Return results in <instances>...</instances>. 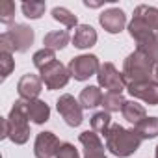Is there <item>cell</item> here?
Instances as JSON below:
<instances>
[{
  "mask_svg": "<svg viewBox=\"0 0 158 158\" xmlns=\"http://www.w3.org/2000/svg\"><path fill=\"white\" fill-rule=\"evenodd\" d=\"M123 76L127 86L130 84H158V60L134 50L123 61Z\"/></svg>",
  "mask_w": 158,
  "mask_h": 158,
  "instance_id": "obj_1",
  "label": "cell"
},
{
  "mask_svg": "<svg viewBox=\"0 0 158 158\" xmlns=\"http://www.w3.org/2000/svg\"><path fill=\"white\" fill-rule=\"evenodd\" d=\"M104 141H106V149L114 156L127 158L139 149L143 139L139 138L136 128H125L121 125H112L110 130L104 134Z\"/></svg>",
  "mask_w": 158,
  "mask_h": 158,
  "instance_id": "obj_2",
  "label": "cell"
},
{
  "mask_svg": "<svg viewBox=\"0 0 158 158\" xmlns=\"http://www.w3.org/2000/svg\"><path fill=\"white\" fill-rule=\"evenodd\" d=\"M35 39V32L34 28H30L28 24H21L15 23L11 24L2 35H0V50L6 52H26Z\"/></svg>",
  "mask_w": 158,
  "mask_h": 158,
  "instance_id": "obj_3",
  "label": "cell"
},
{
  "mask_svg": "<svg viewBox=\"0 0 158 158\" xmlns=\"http://www.w3.org/2000/svg\"><path fill=\"white\" fill-rule=\"evenodd\" d=\"M8 121V138L15 145H23L30 138V125H28V114H26V102L23 99L15 101V104L10 110Z\"/></svg>",
  "mask_w": 158,
  "mask_h": 158,
  "instance_id": "obj_4",
  "label": "cell"
},
{
  "mask_svg": "<svg viewBox=\"0 0 158 158\" xmlns=\"http://www.w3.org/2000/svg\"><path fill=\"white\" fill-rule=\"evenodd\" d=\"M67 69H69V73L74 80L84 82L89 76H97V73L101 69V61L95 54H82V56L73 58L69 61Z\"/></svg>",
  "mask_w": 158,
  "mask_h": 158,
  "instance_id": "obj_5",
  "label": "cell"
},
{
  "mask_svg": "<svg viewBox=\"0 0 158 158\" xmlns=\"http://www.w3.org/2000/svg\"><path fill=\"white\" fill-rule=\"evenodd\" d=\"M39 74H41V80H43V84H45V88L47 89H61V88H65L67 86V82H69V78H71V73H69V69L61 63V61H52V63H48L47 67H43L41 71H39Z\"/></svg>",
  "mask_w": 158,
  "mask_h": 158,
  "instance_id": "obj_6",
  "label": "cell"
},
{
  "mask_svg": "<svg viewBox=\"0 0 158 158\" xmlns=\"http://www.w3.org/2000/svg\"><path fill=\"white\" fill-rule=\"evenodd\" d=\"M97 80H99V88H104L110 93H123L127 89V82H125L123 73H119L115 69V65L110 61L101 65V69L97 73Z\"/></svg>",
  "mask_w": 158,
  "mask_h": 158,
  "instance_id": "obj_7",
  "label": "cell"
},
{
  "mask_svg": "<svg viewBox=\"0 0 158 158\" xmlns=\"http://www.w3.org/2000/svg\"><path fill=\"white\" fill-rule=\"evenodd\" d=\"M56 108H58V114L63 117V121L69 125V127H80L82 125V121H84V108H82V104L78 102L73 95H69V93H65V95H61L60 99H58V102H56Z\"/></svg>",
  "mask_w": 158,
  "mask_h": 158,
  "instance_id": "obj_8",
  "label": "cell"
},
{
  "mask_svg": "<svg viewBox=\"0 0 158 158\" xmlns=\"http://www.w3.org/2000/svg\"><path fill=\"white\" fill-rule=\"evenodd\" d=\"M61 147V141L54 132H39L34 143V154L35 158H52L58 154Z\"/></svg>",
  "mask_w": 158,
  "mask_h": 158,
  "instance_id": "obj_9",
  "label": "cell"
},
{
  "mask_svg": "<svg viewBox=\"0 0 158 158\" xmlns=\"http://www.w3.org/2000/svg\"><path fill=\"white\" fill-rule=\"evenodd\" d=\"M99 23L108 34H119L127 26V15L119 8H110L99 15Z\"/></svg>",
  "mask_w": 158,
  "mask_h": 158,
  "instance_id": "obj_10",
  "label": "cell"
},
{
  "mask_svg": "<svg viewBox=\"0 0 158 158\" xmlns=\"http://www.w3.org/2000/svg\"><path fill=\"white\" fill-rule=\"evenodd\" d=\"M41 89H43L41 76L32 74V73L24 74L19 80V84H17V91H19V97L23 101H34V99H37L39 93H41Z\"/></svg>",
  "mask_w": 158,
  "mask_h": 158,
  "instance_id": "obj_11",
  "label": "cell"
},
{
  "mask_svg": "<svg viewBox=\"0 0 158 158\" xmlns=\"http://www.w3.org/2000/svg\"><path fill=\"white\" fill-rule=\"evenodd\" d=\"M127 91L149 106H158V84H130Z\"/></svg>",
  "mask_w": 158,
  "mask_h": 158,
  "instance_id": "obj_12",
  "label": "cell"
},
{
  "mask_svg": "<svg viewBox=\"0 0 158 158\" xmlns=\"http://www.w3.org/2000/svg\"><path fill=\"white\" fill-rule=\"evenodd\" d=\"M97 39H99L97 30L93 26H89V24H78L74 28L73 37H71V41H73V45L76 48H89V47H93L97 43Z\"/></svg>",
  "mask_w": 158,
  "mask_h": 158,
  "instance_id": "obj_13",
  "label": "cell"
},
{
  "mask_svg": "<svg viewBox=\"0 0 158 158\" xmlns=\"http://www.w3.org/2000/svg\"><path fill=\"white\" fill-rule=\"evenodd\" d=\"M26 102V114H28V119L35 125H43L50 119V108L45 101H39V99H34V101H24Z\"/></svg>",
  "mask_w": 158,
  "mask_h": 158,
  "instance_id": "obj_14",
  "label": "cell"
},
{
  "mask_svg": "<svg viewBox=\"0 0 158 158\" xmlns=\"http://www.w3.org/2000/svg\"><path fill=\"white\" fill-rule=\"evenodd\" d=\"M134 21L145 24L147 28H151L152 32H158V10L152 8V6H147V4H141L134 10V15H132Z\"/></svg>",
  "mask_w": 158,
  "mask_h": 158,
  "instance_id": "obj_15",
  "label": "cell"
},
{
  "mask_svg": "<svg viewBox=\"0 0 158 158\" xmlns=\"http://www.w3.org/2000/svg\"><path fill=\"white\" fill-rule=\"evenodd\" d=\"M102 91L99 86H86L82 91H80V97H78V102L82 104L84 110H93L97 106L102 104Z\"/></svg>",
  "mask_w": 158,
  "mask_h": 158,
  "instance_id": "obj_16",
  "label": "cell"
},
{
  "mask_svg": "<svg viewBox=\"0 0 158 158\" xmlns=\"http://www.w3.org/2000/svg\"><path fill=\"white\" fill-rule=\"evenodd\" d=\"M69 39L71 37H69L67 30H52L43 37V45H45V48H50L56 52V50L65 48L69 45Z\"/></svg>",
  "mask_w": 158,
  "mask_h": 158,
  "instance_id": "obj_17",
  "label": "cell"
},
{
  "mask_svg": "<svg viewBox=\"0 0 158 158\" xmlns=\"http://www.w3.org/2000/svg\"><path fill=\"white\" fill-rule=\"evenodd\" d=\"M121 114H123V117H125L128 123H134V125L141 123V121L147 117L145 106L139 104V102H136V101H127L125 106H123V110H121Z\"/></svg>",
  "mask_w": 158,
  "mask_h": 158,
  "instance_id": "obj_18",
  "label": "cell"
},
{
  "mask_svg": "<svg viewBox=\"0 0 158 158\" xmlns=\"http://www.w3.org/2000/svg\"><path fill=\"white\" fill-rule=\"evenodd\" d=\"M136 50H141V52L158 60V32H152V34L138 39L136 41Z\"/></svg>",
  "mask_w": 158,
  "mask_h": 158,
  "instance_id": "obj_19",
  "label": "cell"
},
{
  "mask_svg": "<svg viewBox=\"0 0 158 158\" xmlns=\"http://www.w3.org/2000/svg\"><path fill=\"white\" fill-rule=\"evenodd\" d=\"M80 143L84 147V152H93V151H104V143L101 141L99 134L95 130H86L80 134Z\"/></svg>",
  "mask_w": 158,
  "mask_h": 158,
  "instance_id": "obj_20",
  "label": "cell"
},
{
  "mask_svg": "<svg viewBox=\"0 0 158 158\" xmlns=\"http://www.w3.org/2000/svg\"><path fill=\"white\" fill-rule=\"evenodd\" d=\"M136 132L141 139H152L158 136V117H145L141 123L136 125Z\"/></svg>",
  "mask_w": 158,
  "mask_h": 158,
  "instance_id": "obj_21",
  "label": "cell"
},
{
  "mask_svg": "<svg viewBox=\"0 0 158 158\" xmlns=\"http://www.w3.org/2000/svg\"><path fill=\"white\" fill-rule=\"evenodd\" d=\"M125 102H127V99L123 97V93H104V97H102V108H104V112H108V114H112V112H119V110H123V106H125Z\"/></svg>",
  "mask_w": 158,
  "mask_h": 158,
  "instance_id": "obj_22",
  "label": "cell"
},
{
  "mask_svg": "<svg viewBox=\"0 0 158 158\" xmlns=\"http://www.w3.org/2000/svg\"><path fill=\"white\" fill-rule=\"evenodd\" d=\"M89 123H91V130H95L97 134H106L110 130V127H112V117H110L108 112L102 110V112L93 114Z\"/></svg>",
  "mask_w": 158,
  "mask_h": 158,
  "instance_id": "obj_23",
  "label": "cell"
},
{
  "mask_svg": "<svg viewBox=\"0 0 158 158\" xmlns=\"http://www.w3.org/2000/svg\"><path fill=\"white\" fill-rule=\"evenodd\" d=\"M52 19L58 21L60 24L67 26V28H76L78 26V19L74 13H71L67 8H61V6H56L52 10Z\"/></svg>",
  "mask_w": 158,
  "mask_h": 158,
  "instance_id": "obj_24",
  "label": "cell"
},
{
  "mask_svg": "<svg viewBox=\"0 0 158 158\" xmlns=\"http://www.w3.org/2000/svg\"><path fill=\"white\" fill-rule=\"evenodd\" d=\"M21 10H23L24 17H28V19H39L45 13L47 4L41 2V0H30V2H23Z\"/></svg>",
  "mask_w": 158,
  "mask_h": 158,
  "instance_id": "obj_25",
  "label": "cell"
},
{
  "mask_svg": "<svg viewBox=\"0 0 158 158\" xmlns=\"http://www.w3.org/2000/svg\"><path fill=\"white\" fill-rule=\"evenodd\" d=\"M32 61H34V65L41 71L43 67H47L48 63H52V61H56V52L54 50H50V48H41V50H37L35 54H34V58H32Z\"/></svg>",
  "mask_w": 158,
  "mask_h": 158,
  "instance_id": "obj_26",
  "label": "cell"
},
{
  "mask_svg": "<svg viewBox=\"0 0 158 158\" xmlns=\"http://www.w3.org/2000/svg\"><path fill=\"white\" fill-rule=\"evenodd\" d=\"M13 69H15L13 54L6 52V50H0V74H2V80H6V78L11 74Z\"/></svg>",
  "mask_w": 158,
  "mask_h": 158,
  "instance_id": "obj_27",
  "label": "cell"
},
{
  "mask_svg": "<svg viewBox=\"0 0 158 158\" xmlns=\"http://www.w3.org/2000/svg\"><path fill=\"white\" fill-rule=\"evenodd\" d=\"M13 19H15V4L11 0H4L0 4V23L6 24V26H11Z\"/></svg>",
  "mask_w": 158,
  "mask_h": 158,
  "instance_id": "obj_28",
  "label": "cell"
},
{
  "mask_svg": "<svg viewBox=\"0 0 158 158\" xmlns=\"http://www.w3.org/2000/svg\"><path fill=\"white\" fill-rule=\"evenodd\" d=\"M56 158H80V154H78V151H76V147L73 143L65 141V143H61Z\"/></svg>",
  "mask_w": 158,
  "mask_h": 158,
  "instance_id": "obj_29",
  "label": "cell"
},
{
  "mask_svg": "<svg viewBox=\"0 0 158 158\" xmlns=\"http://www.w3.org/2000/svg\"><path fill=\"white\" fill-rule=\"evenodd\" d=\"M84 158H108L104 151H93V152H84Z\"/></svg>",
  "mask_w": 158,
  "mask_h": 158,
  "instance_id": "obj_30",
  "label": "cell"
},
{
  "mask_svg": "<svg viewBox=\"0 0 158 158\" xmlns=\"http://www.w3.org/2000/svg\"><path fill=\"white\" fill-rule=\"evenodd\" d=\"M154 156L158 158V145H156V149H154Z\"/></svg>",
  "mask_w": 158,
  "mask_h": 158,
  "instance_id": "obj_31",
  "label": "cell"
}]
</instances>
